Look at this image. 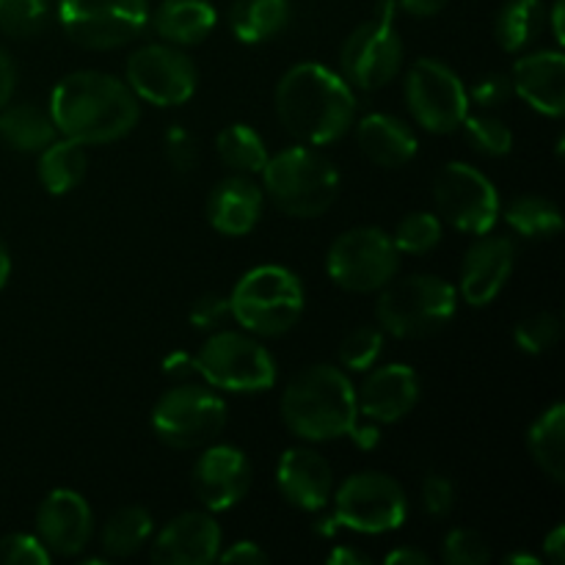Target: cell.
<instances>
[{
  "label": "cell",
  "instance_id": "8fae6325",
  "mask_svg": "<svg viewBox=\"0 0 565 565\" xmlns=\"http://www.w3.org/2000/svg\"><path fill=\"white\" fill-rule=\"evenodd\" d=\"M403 486L384 472L351 475L334 494V524L362 535H384L406 522Z\"/></svg>",
  "mask_w": 565,
  "mask_h": 565
},
{
  "label": "cell",
  "instance_id": "484cf974",
  "mask_svg": "<svg viewBox=\"0 0 565 565\" xmlns=\"http://www.w3.org/2000/svg\"><path fill=\"white\" fill-rule=\"evenodd\" d=\"M55 125L50 110L31 103H17L0 108V138L17 152H42L55 141Z\"/></svg>",
  "mask_w": 565,
  "mask_h": 565
},
{
  "label": "cell",
  "instance_id": "83f0119b",
  "mask_svg": "<svg viewBox=\"0 0 565 565\" xmlns=\"http://www.w3.org/2000/svg\"><path fill=\"white\" fill-rule=\"evenodd\" d=\"M527 450L533 456L535 467L552 478L555 483L565 480V406L555 403L546 408L527 434Z\"/></svg>",
  "mask_w": 565,
  "mask_h": 565
},
{
  "label": "cell",
  "instance_id": "9c48e42d",
  "mask_svg": "<svg viewBox=\"0 0 565 565\" xmlns=\"http://www.w3.org/2000/svg\"><path fill=\"white\" fill-rule=\"evenodd\" d=\"M395 0H379L373 20L362 22L342 44V75L362 92H379L403 66V42L395 28Z\"/></svg>",
  "mask_w": 565,
  "mask_h": 565
},
{
  "label": "cell",
  "instance_id": "1f68e13d",
  "mask_svg": "<svg viewBox=\"0 0 565 565\" xmlns=\"http://www.w3.org/2000/svg\"><path fill=\"white\" fill-rule=\"evenodd\" d=\"M215 152L237 174H259L270 158L263 136L248 125H226L215 138Z\"/></svg>",
  "mask_w": 565,
  "mask_h": 565
},
{
  "label": "cell",
  "instance_id": "db71d44e",
  "mask_svg": "<svg viewBox=\"0 0 565 565\" xmlns=\"http://www.w3.org/2000/svg\"><path fill=\"white\" fill-rule=\"evenodd\" d=\"M563 14H565V0H555V9H552V28H555L557 44L565 42L563 33Z\"/></svg>",
  "mask_w": 565,
  "mask_h": 565
},
{
  "label": "cell",
  "instance_id": "5b68a950",
  "mask_svg": "<svg viewBox=\"0 0 565 565\" xmlns=\"http://www.w3.org/2000/svg\"><path fill=\"white\" fill-rule=\"evenodd\" d=\"M458 309V292L441 276L414 274L392 279L381 287L375 318L381 329L401 340H423L436 334L452 320Z\"/></svg>",
  "mask_w": 565,
  "mask_h": 565
},
{
  "label": "cell",
  "instance_id": "d590c367",
  "mask_svg": "<svg viewBox=\"0 0 565 565\" xmlns=\"http://www.w3.org/2000/svg\"><path fill=\"white\" fill-rule=\"evenodd\" d=\"M463 132H467V141L478 149L486 158H505L513 149V132L511 127L502 119L491 114H478L463 119Z\"/></svg>",
  "mask_w": 565,
  "mask_h": 565
},
{
  "label": "cell",
  "instance_id": "f5cc1de1",
  "mask_svg": "<svg viewBox=\"0 0 565 565\" xmlns=\"http://www.w3.org/2000/svg\"><path fill=\"white\" fill-rule=\"evenodd\" d=\"M9 276H11V254H9V246H6V241L0 237V290L6 287Z\"/></svg>",
  "mask_w": 565,
  "mask_h": 565
},
{
  "label": "cell",
  "instance_id": "d4e9b609",
  "mask_svg": "<svg viewBox=\"0 0 565 565\" xmlns=\"http://www.w3.org/2000/svg\"><path fill=\"white\" fill-rule=\"evenodd\" d=\"M152 17V28L163 42L174 47H191V44L204 42L215 28L213 3L207 0H163Z\"/></svg>",
  "mask_w": 565,
  "mask_h": 565
},
{
  "label": "cell",
  "instance_id": "7c38bea8",
  "mask_svg": "<svg viewBox=\"0 0 565 565\" xmlns=\"http://www.w3.org/2000/svg\"><path fill=\"white\" fill-rule=\"evenodd\" d=\"M58 20L83 50H116L141 36L149 0H61Z\"/></svg>",
  "mask_w": 565,
  "mask_h": 565
},
{
  "label": "cell",
  "instance_id": "d6986e66",
  "mask_svg": "<svg viewBox=\"0 0 565 565\" xmlns=\"http://www.w3.org/2000/svg\"><path fill=\"white\" fill-rule=\"evenodd\" d=\"M419 375L408 364L370 367L364 384L356 390V408L375 425L401 423L419 403Z\"/></svg>",
  "mask_w": 565,
  "mask_h": 565
},
{
  "label": "cell",
  "instance_id": "ab89813d",
  "mask_svg": "<svg viewBox=\"0 0 565 565\" xmlns=\"http://www.w3.org/2000/svg\"><path fill=\"white\" fill-rule=\"evenodd\" d=\"M50 557L36 535L14 533L0 539V565H47Z\"/></svg>",
  "mask_w": 565,
  "mask_h": 565
},
{
  "label": "cell",
  "instance_id": "c3c4849f",
  "mask_svg": "<svg viewBox=\"0 0 565 565\" xmlns=\"http://www.w3.org/2000/svg\"><path fill=\"white\" fill-rule=\"evenodd\" d=\"M544 557L552 565L565 563V527L563 524H557V527L544 539Z\"/></svg>",
  "mask_w": 565,
  "mask_h": 565
},
{
  "label": "cell",
  "instance_id": "7402d4cb",
  "mask_svg": "<svg viewBox=\"0 0 565 565\" xmlns=\"http://www.w3.org/2000/svg\"><path fill=\"white\" fill-rule=\"evenodd\" d=\"M511 86L530 108L557 119L565 110V55L561 50L522 55L511 70Z\"/></svg>",
  "mask_w": 565,
  "mask_h": 565
},
{
  "label": "cell",
  "instance_id": "ba28073f",
  "mask_svg": "<svg viewBox=\"0 0 565 565\" xmlns=\"http://www.w3.org/2000/svg\"><path fill=\"white\" fill-rule=\"evenodd\" d=\"M196 375H202L213 390L254 395L268 392L276 384V362L265 345L241 331H218L210 337L199 353Z\"/></svg>",
  "mask_w": 565,
  "mask_h": 565
},
{
  "label": "cell",
  "instance_id": "9a60e30c",
  "mask_svg": "<svg viewBox=\"0 0 565 565\" xmlns=\"http://www.w3.org/2000/svg\"><path fill=\"white\" fill-rule=\"evenodd\" d=\"M127 86L138 99L174 108L196 94V64L174 44H147L127 58Z\"/></svg>",
  "mask_w": 565,
  "mask_h": 565
},
{
  "label": "cell",
  "instance_id": "836d02e7",
  "mask_svg": "<svg viewBox=\"0 0 565 565\" xmlns=\"http://www.w3.org/2000/svg\"><path fill=\"white\" fill-rule=\"evenodd\" d=\"M50 20V0H0V33L11 39H31Z\"/></svg>",
  "mask_w": 565,
  "mask_h": 565
},
{
  "label": "cell",
  "instance_id": "f1b7e54d",
  "mask_svg": "<svg viewBox=\"0 0 565 565\" xmlns=\"http://www.w3.org/2000/svg\"><path fill=\"white\" fill-rule=\"evenodd\" d=\"M88 169V158L83 152V143L64 138V141H53L39 152V182L44 191L53 196H64V193L75 191L83 182Z\"/></svg>",
  "mask_w": 565,
  "mask_h": 565
},
{
  "label": "cell",
  "instance_id": "b9f144b4",
  "mask_svg": "<svg viewBox=\"0 0 565 565\" xmlns=\"http://www.w3.org/2000/svg\"><path fill=\"white\" fill-rule=\"evenodd\" d=\"M452 505H456V486L445 475H428L423 480V508L428 516L445 519L450 516Z\"/></svg>",
  "mask_w": 565,
  "mask_h": 565
},
{
  "label": "cell",
  "instance_id": "7a4b0ae2",
  "mask_svg": "<svg viewBox=\"0 0 565 565\" xmlns=\"http://www.w3.org/2000/svg\"><path fill=\"white\" fill-rule=\"evenodd\" d=\"M281 419L303 441H334L345 436L359 447H375L379 441V430L359 425L351 379L331 364H312L287 384Z\"/></svg>",
  "mask_w": 565,
  "mask_h": 565
},
{
  "label": "cell",
  "instance_id": "4fadbf2b",
  "mask_svg": "<svg viewBox=\"0 0 565 565\" xmlns=\"http://www.w3.org/2000/svg\"><path fill=\"white\" fill-rule=\"evenodd\" d=\"M406 105L423 130L447 136L467 119L469 94L456 70L445 61L419 58L406 72Z\"/></svg>",
  "mask_w": 565,
  "mask_h": 565
},
{
  "label": "cell",
  "instance_id": "3957f363",
  "mask_svg": "<svg viewBox=\"0 0 565 565\" xmlns=\"http://www.w3.org/2000/svg\"><path fill=\"white\" fill-rule=\"evenodd\" d=\"M276 116L298 141L326 147L345 136L356 121L351 83L323 64H296L276 86Z\"/></svg>",
  "mask_w": 565,
  "mask_h": 565
},
{
  "label": "cell",
  "instance_id": "6da1fadb",
  "mask_svg": "<svg viewBox=\"0 0 565 565\" xmlns=\"http://www.w3.org/2000/svg\"><path fill=\"white\" fill-rule=\"evenodd\" d=\"M55 130L77 143H114L141 119L138 97L108 72H72L50 94Z\"/></svg>",
  "mask_w": 565,
  "mask_h": 565
},
{
  "label": "cell",
  "instance_id": "7dc6e473",
  "mask_svg": "<svg viewBox=\"0 0 565 565\" xmlns=\"http://www.w3.org/2000/svg\"><path fill=\"white\" fill-rule=\"evenodd\" d=\"M17 88V66L11 55L0 47V108L11 103V94Z\"/></svg>",
  "mask_w": 565,
  "mask_h": 565
},
{
  "label": "cell",
  "instance_id": "cb8c5ba5",
  "mask_svg": "<svg viewBox=\"0 0 565 565\" xmlns=\"http://www.w3.org/2000/svg\"><path fill=\"white\" fill-rule=\"evenodd\" d=\"M356 141L364 158L381 169H401L417 158L419 141L412 127L390 114H370L356 125Z\"/></svg>",
  "mask_w": 565,
  "mask_h": 565
},
{
  "label": "cell",
  "instance_id": "f6af8a7d",
  "mask_svg": "<svg viewBox=\"0 0 565 565\" xmlns=\"http://www.w3.org/2000/svg\"><path fill=\"white\" fill-rule=\"evenodd\" d=\"M218 561L226 565H265L270 563V555L254 541H237L230 550L218 552Z\"/></svg>",
  "mask_w": 565,
  "mask_h": 565
},
{
  "label": "cell",
  "instance_id": "8d00e7d4",
  "mask_svg": "<svg viewBox=\"0 0 565 565\" xmlns=\"http://www.w3.org/2000/svg\"><path fill=\"white\" fill-rule=\"evenodd\" d=\"M561 334H563L561 318L552 312H539L519 320L516 329H513V342H516L519 351L530 353V356H541V353L552 351V348L557 345Z\"/></svg>",
  "mask_w": 565,
  "mask_h": 565
},
{
  "label": "cell",
  "instance_id": "f35d334b",
  "mask_svg": "<svg viewBox=\"0 0 565 565\" xmlns=\"http://www.w3.org/2000/svg\"><path fill=\"white\" fill-rule=\"evenodd\" d=\"M441 561L447 565H486L491 563V550L478 530H450L441 544Z\"/></svg>",
  "mask_w": 565,
  "mask_h": 565
},
{
  "label": "cell",
  "instance_id": "d6a6232c",
  "mask_svg": "<svg viewBox=\"0 0 565 565\" xmlns=\"http://www.w3.org/2000/svg\"><path fill=\"white\" fill-rule=\"evenodd\" d=\"M505 221L522 237H557L563 232V213L552 199L516 196L505 207Z\"/></svg>",
  "mask_w": 565,
  "mask_h": 565
},
{
  "label": "cell",
  "instance_id": "277c9868",
  "mask_svg": "<svg viewBox=\"0 0 565 565\" xmlns=\"http://www.w3.org/2000/svg\"><path fill=\"white\" fill-rule=\"evenodd\" d=\"M259 174L270 202L290 218H320L340 193V171L309 147L281 149Z\"/></svg>",
  "mask_w": 565,
  "mask_h": 565
},
{
  "label": "cell",
  "instance_id": "4dcf8cb0",
  "mask_svg": "<svg viewBox=\"0 0 565 565\" xmlns=\"http://www.w3.org/2000/svg\"><path fill=\"white\" fill-rule=\"evenodd\" d=\"M544 28V3L541 0H508L494 22L497 42L505 53H522L535 42Z\"/></svg>",
  "mask_w": 565,
  "mask_h": 565
},
{
  "label": "cell",
  "instance_id": "30bf717a",
  "mask_svg": "<svg viewBox=\"0 0 565 565\" xmlns=\"http://www.w3.org/2000/svg\"><path fill=\"white\" fill-rule=\"evenodd\" d=\"M326 270L337 287L348 292H375L401 270V252L379 226H356L331 243Z\"/></svg>",
  "mask_w": 565,
  "mask_h": 565
},
{
  "label": "cell",
  "instance_id": "f907efd6",
  "mask_svg": "<svg viewBox=\"0 0 565 565\" xmlns=\"http://www.w3.org/2000/svg\"><path fill=\"white\" fill-rule=\"evenodd\" d=\"M450 0H401V9L412 17H434L439 14Z\"/></svg>",
  "mask_w": 565,
  "mask_h": 565
},
{
  "label": "cell",
  "instance_id": "816d5d0a",
  "mask_svg": "<svg viewBox=\"0 0 565 565\" xmlns=\"http://www.w3.org/2000/svg\"><path fill=\"white\" fill-rule=\"evenodd\" d=\"M384 563L386 565H428L430 557L425 555V552L408 550V546H403V550L390 552V555L384 557Z\"/></svg>",
  "mask_w": 565,
  "mask_h": 565
},
{
  "label": "cell",
  "instance_id": "52a82bcc",
  "mask_svg": "<svg viewBox=\"0 0 565 565\" xmlns=\"http://www.w3.org/2000/svg\"><path fill=\"white\" fill-rule=\"evenodd\" d=\"M226 428V403L204 384H180L163 392L152 408V430L171 450H199Z\"/></svg>",
  "mask_w": 565,
  "mask_h": 565
},
{
  "label": "cell",
  "instance_id": "ac0fdd59",
  "mask_svg": "<svg viewBox=\"0 0 565 565\" xmlns=\"http://www.w3.org/2000/svg\"><path fill=\"white\" fill-rule=\"evenodd\" d=\"M221 546L218 522L204 511H188L160 530L149 557L158 565H207L218 561Z\"/></svg>",
  "mask_w": 565,
  "mask_h": 565
},
{
  "label": "cell",
  "instance_id": "f546056e",
  "mask_svg": "<svg viewBox=\"0 0 565 565\" xmlns=\"http://www.w3.org/2000/svg\"><path fill=\"white\" fill-rule=\"evenodd\" d=\"M152 535V516L147 508L127 505L119 508L99 533V546L108 557H130L143 550V544Z\"/></svg>",
  "mask_w": 565,
  "mask_h": 565
},
{
  "label": "cell",
  "instance_id": "44dd1931",
  "mask_svg": "<svg viewBox=\"0 0 565 565\" xmlns=\"http://www.w3.org/2000/svg\"><path fill=\"white\" fill-rule=\"evenodd\" d=\"M276 486L292 508L318 513L331 502L334 475H331L329 461L318 450L290 447L276 467Z\"/></svg>",
  "mask_w": 565,
  "mask_h": 565
},
{
  "label": "cell",
  "instance_id": "2e32d148",
  "mask_svg": "<svg viewBox=\"0 0 565 565\" xmlns=\"http://www.w3.org/2000/svg\"><path fill=\"white\" fill-rule=\"evenodd\" d=\"M191 489L204 511H230L241 505L252 489V461L232 445L207 447L191 469Z\"/></svg>",
  "mask_w": 565,
  "mask_h": 565
},
{
  "label": "cell",
  "instance_id": "4316f807",
  "mask_svg": "<svg viewBox=\"0 0 565 565\" xmlns=\"http://www.w3.org/2000/svg\"><path fill=\"white\" fill-rule=\"evenodd\" d=\"M290 0H237L230 25L243 44H263L290 25Z\"/></svg>",
  "mask_w": 565,
  "mask_h": 565
},
{
  "label": "cell",
  "instance_id": "7bdbcfd3",
  "mask_svg": "<svg viewBox=\"0 0 565 565\" xmlns=\"http://www.w3.org/2000/svg\"><path fill=\"white\" fill-rule=\"evenodd\" d=\"M469 94V103H478L480 108H500L508 99L513 97L511 75H502V72H489V75L480 77L472 86Z\"/></svg>",
  "mask_w": 565,
  "mask_h": 565
},
{
  "label": "cell",
  "instance_id": "bcb514c9",
  "mask_svg": "<svg viewBox=\"0 0 565 565\" xmlns=\"http://www.w3.org/2000/svg\"><path fill=\"white\" fill-rule=\"evenodd\" d=\"M163 373L171 375V379L188 381L196 375V362H193L191 353L185 351H174L163 359Z\"/></svg>",
  "mask_w": 565,
  "mask_h": 565
},
{
  "label": "cell",
  "instance_id": "e575fe53",
  "mask_svg": "<svg viewBox=\"0 0 565 565\" xmlns=\"http://www.w3.org/2000/svg\"><path fill=\"white\" fill-rule=\"evenodd\" d=\"M392 243L401 254H428L441 243V218L434 213H408L397 224Z\"/></svg>",
  "mask_w": 565,
  "mask_h": 565
},
{
  "label": "cell",
  "instance_id": "ee69618b",
  "mask_svg": "<svg viewBox=\"0 0 565 565\" xmlns=\"http://www.w3.org/2000/svg\"><path fill=\"white\" fill-rule=\"evenodd\" d=\"M226 315H232L230 312V298L218 296V292H210V296H202L199 301H193L188 318H191L193 329L213 331V329H218L221 323H224Z\"/></svg>",
  "mask_w": 565,
  "mask_h": 565
},
{
  "label": "cell",
  "instance_id": "e0dca14e",
  "mask_svg": "<svg viewBox=\"0 0 565 565\" xmlns=\"http://www.w3.org/2000/svg\"><path fill=\"white\" fill-rule=\"evenodd\" d=\"M94 535V516L88 502L72 489H55L36 511V539L50 555L75 557Z\"/></svg>",
  "mask_w": 565,
  "mask_h": 565
},
{
  "label": "cell",
  "instance_id": "60d3db41",
  "mask_svg": "<svg viewBox=\"0 0 565 565\" xmlns=\"http://www.w3.org/2000/svg\"><path fill=\"white\" fill-rule=\"evenodd\" d=\"M163 147H166V160L171 163V169L180 171V174H188V171L196 169L199 147L185 127L180 125L169 127L163 136Z\"/></svg>",
  "mask_w": 565,
  "mask_h": 565
},
{
  "label": "cell",
  "instance_id": "603a6c76",
  "mask_svg": "<svg viewBox=\"0 0 565 565\" xmlns=\"http://www.w3.org/2000/svg\"><path fill=\"white\" fill-rule=\"evenodd\" d=\"M263 191L248 177L221 180L207 196V221L226 237H243L263 218Z\"/></svg>",
  "mask_w": 565,
  "mask_h": 565
},
{
  "label": "cell",
  "instance_id": "ffe728a7",
  "mask_svg": "<svg viewBox=\"0 0 565 565\" xmlns=\"http://www.w3.org/2000/svg\"><path fill=\"white\" fill-rule=\"evenodd\" d=\"M516 268L511 237H480L461 263V298L469 307H489Z\"/></svg>",
  "mask_w": 565,
  "mask_h": 565
},
{
  "label": "cell",
  "instance_id": "74e56055",
  "mask_svg": "<svg viewBox=\"0 0 565 565\" xmlns=\"http://www.w3.org/2000/svg\"><path fill=\"white\" fill-rule=\"evenodd\" d=\"M381 351H384V331L375 326H359L342 340L340 364L351 373H367L370 367H375Z\"/></svg>",
  "mask_w": 565,
  "mask_h": 565
},
{
  "label": "cell",
  "instance_id": "681fc988",
  "mask_svg": "<svg viewBox=\"0 0 565 565\" xmlns=\"http://www.w3.org/2000/svg\"><path fill=\"white\" fill-rule=\"evenodd\" d=\"M326 563L329 565H367L370 555L367 552L353 550V546H334V550L329 552V557H326Z\"/></svg>",
  "mask_w": 565,
  "mask_h": 565
},
{
  "label": "cell",
  "instance_id": "8992f818",
  "mask_svg": "<svg viewBox=\"0 0 565 565\" xmlns=\"http://www.w3.org/2000/svg\"><path fill=\"white\" fill-rule=\"evenodd\" d=\"M303 285L285 265H259L243 274L230 296V312L257 337H281L301 320Z\"/></svg>",
  "mask_w": 565,
  "mask_h": 565
},
{
  "label": "cell",
  "instance_id": "5bb4252c",
  "mask_svg": "<svg viewBox=\"0 0 565 565\" xmlns=\"http://www.w3.org/2000/svg\"><path fill=\"white\" fill-rule=\"evenodd\" d=\"M434 202L441 218L467 235H489L500 218L494 182L469 163H447L436 174Z\"/></svg>",
  "mask_w": 565,
  "mask_h": 565
},
{
  "label": "cell",
  "instance_id": "11a10c76",
  "mask_svg": "<svg viewBox=\"0 0 565 565\" xmlns=\"http://www.w3.org/2000/svg\"><path fill=\"white\" fill-rule=\"evenodd\" d=\"M505 563L508 565H541L539 557H533V555H508Z\"/></svg>",
  "mask_w": 565,
  "mask_h": 565
}]
</instances>
